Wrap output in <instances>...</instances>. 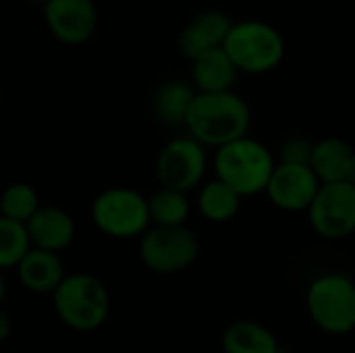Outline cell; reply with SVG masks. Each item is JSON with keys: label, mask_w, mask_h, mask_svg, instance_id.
<instances>
[{"label": "cell", "mask_w": 355, "mask_h": 353, "mask_svg": "<svg viewBox=\"0 0 355 353\" xmlns=\"http://www.w3.org/2000/svg\"><path fill=\"white\" fill-rule=\"evenodd\" d=\"M352 185H354V189H355V173H354V177H352V181H349Z\"/></svg>", "instance_id": "cell-26"}, {"label": "cell", "mask_w": 355, "mask_h": 353, "mask_svg": "<svg viewBox=\"0 0 355 353\" xmlns=\"http://www.w3.org/2000/svg\"><path fill=\"white\" fill-rule=\"evenodd\" d=\"M58 320L79 333L98 331L110 316V293L89 273H71L52 293Z\"/></svg>", "instance_id": "cell-3"}, {"label": "cell", "mask_w": 355, "mask_h": 353, "mask_svg": "<svg viewBox=\"0 0 355 353\" xmlns=\"http://www.w3.org/2000/svg\"><path fill=\"white\" fill-rule=\"evenodd\" d=\"M320 181L310 164H287L277 162L272 177L266 185V196L270 204L283 212H308L312 206Z\"/></svg>", "instance_id": "cell-10"}, {"label": "cell", "mask_w": 355, "mask_h": 353, "mask_svg": "<svg viewBox=\"0 0 355 353\" xmlns=\"http://www.w3.org/2000/svg\"><path fill=\"white\" fill-rule=\"evenodd\" d=\"M152 227H185L191 216V202L187 193L160 187L148 198Z\"/></svg>", "instance_id": "cell-20"}, {"label": "cell", "mask_w": 355, "mask_h": 353, "mask_svg": "<svg viewBox=\"0 0 355 353\" xmlns=\"http://www.w3.org/2000/svg\"><path fill=\"white\" fill-rule=\"evenodd\" d=\"M206 171V148L189 135L166 141L156 156V179L160 187L189 193L204 183Z\"/></svg>", "instance_id": "cell-8"}, {"label": "cell", "mask_w": 355, "mask_h": 353, "mask_svg": "<svg viewBox=\"0 0 355 353\" xmlns=\"http://www.w3.org/2000/svg\"><path fill=\"white\" fill-rule=\"evenodd\" d=\"M27 2H48V0H27Z\"/></svg>", "instance_id": "cell-27"}, {"label": "cell", "mask_w": 355, "mask_h": 353, "mask_svg": "<svg viewBox=\"0 0 355 353\" xmlns=\"http://www.w3.org/2000/svg\"><path fill=\"white\" fill-rule=\"evenodd\" d=\"M40 206L42 204L37 191L25 181H15L6 185L0 193V216L23 225L37 212Z\"/></svg>", "instance_id": "cell-21"}, {"label": "cell", "mask_w": 355, "mask_h": 353, "mask_svg": "<svg viewBox=\"0 0 355 353\" xmlns=\"http://www.w3.org/2000/svg\"><path fill=\"white\" fill-rule=\"evenodd\" d=\"M243 198L218 179L204 181L198 189V212L210 223H229L241 210Z\"/></svg>", "instance_id": "cell-19"}, {"label": "cell", "mask_w": 355, "mask_h": 353, "mask_svg": "<svg viewBox=\"0 0 355 353\" xmlns=\"http://www.w3.org/2000/svg\"><path fill=\"white\" fill-rule=\"evenodd\" d=\"M4 295H6V281H4V275H2V270H0V304H2V300H4Z\"/></svg>", "instance_id": "cell-25"}, {"label": "cell", "mask_w": 355, "mask_h": 353, "mask_svg": "<svg viewBox=\"0 0 355 353\" xmlns=\"http://www.w3.org/2000/svg\"><path fill=\"white\" fill-rule=\"evenodd\" d=\"M31 250V241L23 223L0 216V270L17 268Z\"/></svg>", "instance_id": "cell-22"}, {"label": "cell", "mask_w": 355, "mask_h": 353, "mask_svg": "<svg viewBox=\"0 0 355 353\" xmlns=\"http://www.w3.org/2000/svg\"><path fill=\"white\" fill-rule=\"evenodd\" d=\"M220 345L225 353H285L277 335L256 320L231 322L220 335Z\"/></svg>", "instance_id": "cell-17"}, {"label": "cell", "mask_w": 355, "mask_h": 353, "mask_svg": "<svg viewBox=\"0 0 355 353\" xmlns=\"http://www.w3.org/2000/svg\"><path fill=\"white\" fill-rule=\"evenodd\" d=\"M31 248L60 254L75 239L73 216L58 206H40L37 212L25 223Z\"/></svg>", "instance_id": "cell-12"}, {"label": "cell", "mask_w": 355, "mask_h": 353, "mask_svg": "<svg viewBox=\"0 0 355 353\" xmlns=\"http://www.w3.org/2000/svg\"><path fill=\"white\" fill-rule=\"evenodd\" d=\"M44 17L50 31L64 44H83L96 27L92 0H48Z\"/></svg>", "instance_id": "cell-11"}, {"label": "cell", "mask_w": 355, "mask_h": 353, "mask_svg": "<svg viewBox=\"0 0 355 353\" xmlns=\"http://www.w3.org/2000/svg\"><path fill=\"white\" fill-rule=\"evenodd\" d=\"M198 96V89L183 79L164 81L154 94V114L168 127H185L189 108Z\"/></svg>", "instance_id": "cell-18"}, {"label": "cell", "mask_w": 355, "mask_h": 353, "mask_svg": "<svg viewBox=\"0 0 355 353\" xmlns=\"http://www.w3.org/2000/svg\"><path fill=\"white\" fill-rule=\"evenodd\" d=\"M15 270L19 283L27 291L37 295H46V293L52 295L67 277V268L60 254L37 250V248H31Z\"/></svg>", "instance_id": "cell-14"}, {"label": "cell", "mask_w": 355, "mask_h": 353, "mask_svg": "<svg viewBox=\"0 0 355 353\" xmlns=\"http://www.w3.org/2000/svg\"><path fill=\"white\" fill-rule=\"evenodd\" d=\"M306 312L327 335L343 337L355 331V281L345 273H324L306 289Z\"/></svg>", "instance_id": "cell-4"}, {"label": "cell", "mask_w": 355, "mask_h": 353, "mask_svg": "<svg viewBox=\"0 0 355 353\" xmlns=\"http://www.w3.org/2000/svg\"><path fill=\"white\" fill-rule=\"evenodd\" d=\"M277 166L272 152L258 139L245 135L214 150V179L235 189L241 198L266 191V185Z\"/></svg>", "instance_id": "cell-2"}, {"label": "cell", "mask_w": 355, "mask_h": 353, "mask_svg": "<svg viewBox=\"0 0 355 353\" xmlns=\"http://www.w3.org/2000/svg\"><path fill=\"white\" fill-rule=\"evenodd\" d=\"M312 231L327 239L339 241L355 233V189L352 183L320 185L312 206L308 208Z\"/></svg>", "instance_id": "cell-9"}, {"label": "cell", "mask_w": 355, "mask_h": 353, "mask_svg": "<svg viewBox=\"0 0 355 353\" xmlns=\"http://www.w3.org/2000/svg\"><path fill=\"white\" fill-rule=\"evenodd\" d=\"M223 48L237 71L250 75H262L277 69L285 56V42L277 27L254 19L233 23Z\"/></svg>", "instance_id": "cell-5"}, {"label": "cell", "mask_w": 355, "mask_h": 353, "mask_svg": "<svg viewBox=\"0 0 355 353\" xmlns=\"http://www.w3.org/2000/svg\"><path fill=\"white\" fill-rule=\"evenodd\" d=\"M185 127L189 137L204 148H220L250 135L252 108L235 92L200 94L196 96Z\"/></svg>", "instance_id": "cell-1"}, {"label": "cell", "mask_w": 355, "mask_h": 353, "mask_svg": "<svg viewBox=\"0 0 355 353\" xmlns=\"http://www.w3.org/2000/svg\"><path fill=\"white\" fill-rule=\"evenodd\" d=\"M310 166L318 181L324 183H349L355 173V150L339 137H324L314 141Z\"/></svg>", "instance_id": "cell-15"}, {"label": "cell", "mask_w": 355, "mask_h": 353, "mask_svg": "<svg viewBox=\"0 0 355 353\" xmlns=\"http://www.w3.org/2000/svg\"><path fill=\"white\" fill-rule=\"evenodd\" d=\"M191 62H193V69H191L193 85L200 94L233 92V85L239 77V71L223 46L206 50L204 54H200Z\"/></svg>", "instance_id": "cell-16"}, {"label": "cell", "mask_w": 355, "mask_h": 353, "mask_svg": "<svg viewBox=\"0 0 355 353\" xmlns=\"http://www.w3.org/2000/svg\"><path fill=\"white\" fill-rule=\"evenodd\" d=\"M233 27V21L220 10H202L179 33V50L185 58L196 60L212 48H220Z\"/></svg>", "instance_id": "cell-13"}, {"label": "cell", "mask_w": 355, "mask_h": 353, "mask_svg": "<svg viewBox=\"0 0 355 353\" xmlns=\"http://www.w3.org/2000/svg\"><path fill=\"white\" fill-rule=\"evenodd\" d=\"M10 331H12V322H10V316L0 308V343L2 341H6L8 339V335H10Z\"/></svg>", "instance_id": "cell-24"}, {"label": "cell", "mask_w": 355, "mask_h": 353, "mask_svg": "<svg viewBox=\"0 0 355 353\" xmlns=\"http://www.w3.org/2000/svg\"><path fill=\"white\" fill-rule=\"evenodd\" d=\"M200 256L198 235L185 227H150L139 237V260L156 275H177Z\"/></svg>", "instance_id": "cell-7"}, {"label": "cell", "mask_w": 355, "mask_h": 353, "mask_svg": "<svg viewBox=\"0 0 355 353\" xmlns=\"http://www.w3.org/2000/svg\"><path fill=\"white\" fill-rule=\"evenodd\" d=\"M312 148H314V141H310V139H306V137H289V139L281 146L277 162H287V164H310Z\"/></svg>", "instance_id": "cell-23"}, {"label": "cell", "mask_w": 355, "mask_h": 353, "mask_svg": "<svg viewBox=\"0 0 355 353\" xmlns=\"http://www.w3.org/2000/svg\"><path fill=\"white\" fill-rule=\"evenodd\" d=\"M94 227L112 239L141 237L150 227L148 198L131 187H108L100 191L89 208Z\"/></svg>", "instance_id": "cell-6"}]
</instances>
